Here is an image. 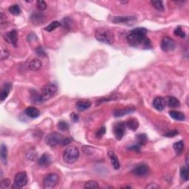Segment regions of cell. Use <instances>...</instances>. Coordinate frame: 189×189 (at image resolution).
Masks as SVG:
<instances>
[{
  "instance_id": "cell-1",
  "label": "cell",
  "mask_w": 189,
  "mask_h": 189,
  "mask_svg": "<svg viewBox=\"0 0 189 189\" xmlns=\"http://www.w3.org/2000/svg\"><path fill=\"white\" fill-rule=\"evenodd\" d=\"M148 30L144 27H137L130 31L127 36V41L132 47H138L142 45L144 39L146 38Z\"/></svg>"
},
{
  "instance_id": "cell-2",
  "label": "cell",
  "mask_w": 189,
  "mask_h": 189,
  "mask_svg": "<svg viewBox=\"0 0 189 189\" xmlns=\"http://www.w3.org/2000/svg\"><path fill=\"white\" fill-rule=\"evenodd\" d=\"M95 36L98 41L102 43L107 44V45H112L115 39L113 33L105 28H100L97 30Z\"/></svg>"
},
{
  "instance_id": "cell-3",
  "label": "cell",
  "mask_w": 189,
  "mask_h": 189,
  "mask_svg": "<svg viewBox=\"0 0 189 189\" xmlns=\"http://www.w3.org/2000/svg\"><path fill=\"white\" fill-rule=\"evenodd\" d=\"M79 150L76 146H69L67 147L64 152L63 159L65 162L69 164H72L76 162L79 157Z\"/></svg>"
},
{
  "instance_id": "cell-4",
  "label": "cell",
  "mask_w": 189,
  "mask_h": 189,
  "mask_svg": "<svg viewBox=\"0 0 189 189\" xmlns=\"http://www.w3.org/2000/svg\"><path fill=\"white\" fill-rule=\"evenodd\" d=\"M57 93V87L55 84H46L41 88V97L42 100L46 101L48 99L51 98L52 97Z\"/></svg>"
},
{
  "instance_id": "cell-5",
  "label": "cell",
  "mask_w": 189,
  "mask_h": 189,
  "mask_svg": "<svg viewBox=\"0 0 189 189\" xmlns=\"http://www.w3.org/2000/svg\"><path fill=\"white\" fill-rule=\"evenodd\" d=\"M63 139V136L60 133L52 132L49 134L47 136H46L45 141L47 146H50V147H55V146H58V144H61Z\"/></svg>"
},
{
  "instance_id": "cell-6",
  "label": "cell",
  "mask_w": 189,
  "mask_h": 189,
  "mask_svg": "<svg viewBox=\"0 0 189 189\" xmlns=\"http://www.w3.org/2000/svg\"><path fill=\"white\" fill-rule=\"evenodd\" d=\"M59 177L58 174L55 173H51L47 174L46 177L44 178L43 180V187L45 189H50L53 188L56 186L58 184Z\"/></svg>"
},
{
  "instance_id": "cell-7",
  "label": "cell",
  "mask_w": 189,
  "mask_h": 189,
  "mask_svg": "<svg viewBox=\"0 0 189 189\" xmlns=\"http://www.w3.org/2000/svg\"><path fill=\"white\" fill-rule=\"evenodd\" d=\"M27 183V176L25 171L17 173L14 179V185L13 187L16 188H22Z\"/></svg>"
},
{
  "instance_id": "cell-8",
  "label": "cell",
  "mask_w": 189,
  "mask_h": 189,
  "mask_svg": "<svg viewBox=\"0 0 189 189\" xmlns=\"http://www.w3.org/2000/svg\"><path fill=\"white\" fill-rule=\"evenodd\" d=\"M113 132L117 140H121L126 132V124L124 122H119L115 124L113 127Z\"/></svg>"
},
{
  "instance_id": "cell-9",
  "label": "cell",
  "mask_w": 189,
  "mask_h": 189,
  "mask_svg": "<svg viewBox=\"0 0 189 189\" xmlns=\"http://www.w3.org/2000/svg\"><path fill=\"white\" fill-rule=\"evenodd\" d=\"M161 49H163L164 52H169L174 49L176 47L175 42L172 38L168 36H166L163 38L162 41H161Z\"/></svg>"
},
{
  "instance_id": "cell-10",
  "label": "cell",
  "mask_w": 189,
  "mask_h": 189,
  "mask_svg": "<svg viewBox=\"0 0 189 189\" xmlns=\"http://www.w3.org/2000/svg\"><path fill=\"white\" fill-rule=\"evenodd\" d=\"M4 38L8 43L11 44V45L14 46V47H16V45H17L18 35L16 30H14L7 33H5L4 35Z\"/></svg>"
},
{
  "instance_id": "cell-11",
  "label": "cell",
  "mask_w": 189,
  "mask_h": 189,
  "mask_svg": "<svg viewBox=\"0 0 189 189\" xmlns=\"http://www.w3.org/2000/svg\"><path fill=\"white\" fill-rule=\"evenodd\" d=\"M148 171H149V168L145 164L139 165L135 167L132 171L133 174L137 177H146V175H148Z\"/></svg>"
},
{
  "instance_id": "cell-12",
  "label": "cell",
  "mask_w": 189,
  "mask_h": 189,
  "mask_svg": "<svg viewBox=\"0 0 189 189\" xmlns=\"http://www.w3.org/2000/svg\"><path fill=\"white\" fill-rule=\"evenodd\" d=\"M153 106L158 111H163L166 107V100L162 97H157L153 101Z\"/></svg>"
},
{
  "instance_id": "cell-13",
  "label": "cell",
  "mask_w": 189,
  "mask_h": 189,
  "mask_svg": "<svg viewBox=\"0 0 189 189\" xmlns=\"http://www.w3.org/2000/svg\"><path fill=\"white\" fill-rule=\"evenodd\" d=\"M165 100H166V104L168 107L177 108L180 106V102L175 97L168 96L166 98H165Z\"/></svg>"
},
{
  "instance_id": "cell-14",
  "label": "cell",
  "mask_w": 189,
  "mask_h": 189,
  "mask_svg": "<svg viewBox=\"0 0 189 189\" xmlns=\"http://www.w3.org/2000/svg\"><path fill=\"white\" fill-rule=\"evenodd\" d=\"M28 67L32 71H38L42 67V62L38 58H33L30 61Z\"/></svg>"
},
{
  "instance_id": "cell-15",
  "label": "cell",
  "mask_w": 189,
  "mask_h": 189,
  "mask_svg": "<svg viewBox=\"0 0 189 189\" xmlns=\"http://www.w3.org/2000/svg\"><path fill=\"white\" fill-rule=\"evenodd\" d=\"M25 114L30 118H36L40 115V112L36 107H27L25 110Z\"/></svg>"
},
{
  "instance_id": "cell-16",
  "label": "cell",
  "mask_w": 189,
  "mask_h": 189,
  "mask_svg": "<svg viewBox=\"0 0 189 189\" xmlns=\"http://www.w3.org/2000/svg\"><path fill=\"white\" fill-rule=\"evenodd\" d=\"M108 155H109V157L110 158V160H111L112 165L113 168L116 170L119 169L120 167V162H119V159L117 158V156L115 155V154L113 152L109 151L108 152Z\"/></svg>"
},
{
  "instance_id": "cell-17",
  "label": "cell",
  "mask_w": 189,
  "mask_h": 189,
  "mask_svg": "<svg viewBox=\"0 0 189 189\" xmlns=\"http://www.w3.org/2000/svg\"><path fill=\"white\" fill-rule=\"evenodd\" d=\"M12 85L10 83H7L5 84L3 87L2 89V93H1V101H4V100L8 98L9 93H10V89H11Z\"/></svg>"
},
{
  "instance_id": "cell-18",
  "label": "cell",
  "mask_w": 189,
  "mask_h": 189,
  "mask_svg": "<svg viewBox=\"0 0 189 189\" xmlns=\"http://www.w3.org/2000/svg\"><path fill=\"white\" fill-rule=\"evenodd\" d=\"M135 19V16H117L113 18L112 22L114 23H128Z\"/></svg>"
},
{
  "instance_id": "cell-19",
  "label": "cell",
  "mask_w": 189,
  "mask_h": 189,
  "mask_svg": "<svg viewBox=\"0 0 189 189\" xmlns=\"http://www.w3.org/2000/svg\"><path fill=\"white\" fill-rule=\"evenodd\" d=\"M92 105V103L89 100H78L76 103V108L79 111H84V110L89 109Z\"/></svg>"
},
{
  "instance_id": "cell-20",
  "label": "cell",
  "mask_w": 189,
  "mask_h": 189,
  "mask_svg": "<svg viewBox=\"0 0 189 189\" xmlns=\"http://www.w3.org/2000/svg\"><path fill=\"white\" fill-rule=\"evenodd\" d=\"M51 163V157L48 154H44L38 159V163L41 166H49Z\"/></svg>"
},
{
  "instance_id": "cell-21",
  "label": "cell",
  "mask_w": 189,
  "mask_h": 189,
  "mask_svg": "<svg viewBox=\"0 0 189 189\" xmlns=\"http://www.w3.org/2000/svg\"><path fill=\"white\" fill-rule=\"evenodd\" d=\"M170 116L175 120H179V121H183L185 119V115L181 112H177V111H171L169 112Z\"/></svg>"
},
{
  "instance_id": "cell-22",
  "label": "cell",
  "mask_w": 189,
  "mask_h": 189,
  "mask_svg": "<svg viewBox=\"0 0 189 189\" xmlns=\"http://www.w3.org/2000/svg\"><path fill=\"white\" fill-rule=\"evenodd\" d=\"M126 126L129 128V129L132 130V131H135L139 126V123L137 119L135 118H131L129 120L126 121Z\"/></svg>"
},
{
  "instance_id": "cell-23",
  "label": "cell",
  "mask_w": 189,
  "mask_h": 189,
  "mask_svg": "<svg viewBox=\"0 0 189 189\" xmlns=\"http://www.w3.org/2000/svg\"><path fill=\"white\" fill-rule=\"evenodd\" d=\"M0 157H1L2 161L5 165L7 164V157H8V149L6 146L4 144L1 145L0 148Z\"/></svg>"
},
{
  "instance_id": "cell-24",
  "label": "cell",
  "mask_w": 189,
  "mask_h": 189,
  "mask_svg": "<svg viewBox=\"0 0 189 189\" xmlns=\"http://www.w3.org/2000/svg\"><path fill=\"white\" fill-rule=\"evenodd\" d=\"M135 111L134 108H126L125 109H118L114 112V116L115 117H121L124 115H127V114L132 113V112Z\"/></svg>"
},
{
  "instance_id": "cell-25",
  "label": "cell",
  "mask_w": 189,
  "mask_h": 189,
  "mask_svg": "<svg viewBox=\"0 0 189 189\" xmlns=\"http://www.w3.org/2000/svg\"><path fill=\"white\" fill-rule=\"evenodd\" d=\"M173 148L177 155H181L182 152H183V149H184V143L182 140L178 141L173 145Z\"/></svg>"
},
{
  "instance_id": "cell-26",
  "label": "cell",
  "mask_w": 189,
  "mask_h": 189,
  "mask_svg": "<svg viewBox=\"0 0 189 189\" xmlns=\"http://www.w3.org/2000/svg\"><path fill=\"white\" fill-rule=\"evenodd\" d=\"M9 12L14 16H19L21 14L22 10L18 5H13L8 8Z\"/></svg>"
},
{
  "instance_id": "cell-27",
  "label": "cell",
  "mask_w": 189,
  "mask_h": 189,
  "mask_svg": "<svg viewBox=\"0 0 189 189\" xmlns=\"http://www.w3.org/2000/svg\"><path fill=\"white\" fill-rule=\"evenodd\" d=\"M61 25V23L59 22L58 21H54L53 22H51L48 26H47L45 28V30L46 31H47V32H51V31L56 30V28H58V27H59Z\"/></svg>"
},
{
  "instance_id": "cell-28",
  "label": "cell",
  "mask_w": 189,
  "mask_h": 189,
  "mask_svg": "<svg viewBox=\"0 0 189 189\" xmlns=\"http://www.w3.org/2000/svg\"><path fill=\"white\" fill-rule=\"evenodd\" d=\"M137 140L139 145H140V146H145L148 142L147 137L145 134H140V135H137Z\"/></svg>"
},
{
  "instance_id": "cell-29",
  "label": "cell",
  "mask_w": 189,
  "mask_h": 189,
  "mask_svg": "<svg viewBox=\"0 0 189 189\" xmlns=\"http://www.w3.org/2000/svg\"><path fill=\"white\" fill-rule=\"evenodd\" d=\"M84 188H99L98 183L95 180H89L85 183L84 186Z\"/></svg>"
},
{
  "instance_id": "cell-30",
  "label": "cell",
  "mask_w": 189,
  "mask_h": 189,
  "mask_svg": "<svg viewBox=\"0 0 189 189\" xmlns=\"http://www.w3.org/2000/svg\"><path fill=\"white\" fill-rule=\"evenodd\" d=\"M180 176L185 181L188 180L189 174H188V167H185V166L182 167V168H180Z\"/></svg>"
},
{
  "instance_id": "cell-31",
  "label": "cell",
  "mask_w": 189,
  "mask_h": 189,
  "mask_svg": "<svg viewBox=\"0 0 189 189\" xmlns=\"http://www.w3.org/2000/svg\"><path fill=\"white\" fill-rule=\"evenodd\" d=\"M151 3L159 11H163L164 10V6H163L162 1H152Z\"/></svg>"
},
{
  "instance_id": "cell-32",
  "label": "cell",
  "mask_w": 189,
  "mask_h": 189,
  "mask_svg": "<svg viewBox=\"0 0 189 189\" xmlns=\"http://www.w3.org/2000/svg\"><path fill=\"white\" fill-rule=\"evenodd\" d=\"M31 19H32L33 22L34 23L41 22H42V19H43V15L41 14H34L31 17Z\"/></svg>"
},
{
  "instance_id": "cell-33",
  "label": "cell",
  "mask_w": 189,
  "mask_h": 189,
  "mask_svg": "<svg viewBox=\"0 0 189 189\" xmlns=\"http://www.w3.org/2000/svg\"><path fill=\"white\" fill-rule=\"evenodd\" d=\"M174 35H176V36H179V37L180 38H185V36H186V33L182 30L181 27H177V28L175 29L174 31Z\"/></svg>"
},
{
  "instance_id": "cell-34",
  "label": "cell",
  "mask_w": 189,
  "mask_h": 189,
  "mask_svg": "<svg viewBox=\"0 0 189 189\" xmlns=\"http://www.w3.org/2000/svg\"><path fill=\"white\" fill-rule=\"evenodd\" d=\"M58 128L61 131H67L69 129V125L65 121H60L58 124Z\"/></svg>"
},
{
  "instance_id": "cell-35",
  "label": "cell",
  "mask_w": 189,
  "mask_h": 189,
  "mask_svg": "<svg viewBox=\"0 0 189 189\" xmlns=\"http://www.w3.org/2000/svg\"><path fill=\"white\" fill-rule=\"evenodd\" d=\"M36 5H37V8L40 11H42V10H45L46 8H47V5L46 4V2L45 1H42V0H40V1H38L37 3H36Z\"/></svg>"
},
{
  "instance_id": "cell-36",
  "label": "cell",
  "mask_w": 189,
  "mask_h": 189,
  "mask_svg": "<svg viewBox=\"0 0 189 189\" xmlns=\"http://www.w3.org/2000/svg\"><path fill=\"white\" fill-rule=\"evenodd\" d=\"M105 132H106V129L105 127L103 126V127L100 128V129L96 132V134H95V135H96V137H98V138H101V137L104 135Z\"/></svg>"
},
{
  "instance_id": "cell-37",
  "label": "cell",
  "mask_w": 189,
  "mask_h": 189,
  "mask_svg": "<svg viewBox=\"0 0 189 189\" xmlns=\"http://www.w3.org/2000/svg\"><path fill=\"white\" fill-rule=\"evenodd\" d=\"M10 179H8V178H5V179L2 180L0 186H1L2 188H8L9 185H10Z\"/></svg>"
},
{
  "instance_id": "cell-38",
  "label": "cell",
  "mask_w": 189,
  "mask_h": 189,
  "mask_svg": "<svg viewBox=\"0 0 189 189\" xmlns=\"http://www.w3.org/2000/svg\"><path fill=\"white\" fill-rule=\"evenodd\" d=\"M142 46L145 49H150L152 48V43L148 38H146L144 39V42H143Z\"/></svg>"
},
{
  "instance_id": "cell-39",
  "label": "cell",
  "mask_w": 189,
  "mask_h": 189,
  "mask_svg": "<svg viewBox=\"0 0 189 189\" xmlns=\"http://www.w3.org/2000/svg\"><path fill=\"white\" fill-rule=\"evenodd\" d=\"M9 56V52L7 49H2L1 51V60L7 59Z\"/></svg>"
},
{
  "instance_id": "cell-40",
  "label": "cell",
  "mask_w": 189,
  "mask_h": 189,
  "mask_svg": "<svg viewBox=\"0 0 189 189\" xmlns=\"http://www.w3.org/2000/svg\"><path fill=\"white\" fill-rule=\"evenodd\" d=\"M178 131H177V130H171V131L168 132H167L166 134H165V136L166 137H175L176 135H178Z\"/></svg>"
},
{
  "instance_id": "cell-41",
  "label": "cell",
  "mask_w": 189,
  "mask_h": 189,
  "mask_svg": "<svg viewBox=\"0 0 189 189\" xmlns=\"http://www.w3.org/2000/svg\"><path fill=\"white\" fill-rule=\"evenodd\" d=\"M36 54L40 56H46V53L45 52V50H44V49L42 48V47H38V48L36 49Z\"/></svg>"
},
{
  "instance_id": "cell-42",
  "label": "cell",
  "mask_w": 189,
  "mask_h": 189,
  "mask_svg": "<svg viewBox=\"0 0 189 189\" xmlns=\"http://www.w3.org/2000/svg\"><path fill=\"white\" fill-rule=\"evenodd\" d=\"M71 141H72V139L70 138H65L63 139V140L61 141V144L62 146H66V145H68L71 143Z\"/></svg>"
},
{
  "instance_id": "cell-43",
  "label": "cell",
  "mask_w": 189,
  "mask_h": 189,
  "mask_svg": "<svg viewBox=\"0 0 189 189\" xmlns=\"http://www.w3.org/2000/svg\"><path fill=\"white\" fill-rule=\"evenodd\" d=\"M71 118H72V120L74 121V122H78V121L79 120V116L76 113H73L72 115H71Z\"/></svg>"
},
{
  "instance_id": "cell-44",
  "label": "cell",
  "mask_w": 189,
  "mask_h": 189,
  "mask_svg": "<svg viewBox=\"0 0 189 189\" xmlns=\"http://www.w3.org/2000/svg\"><path fill=\"white\" fill-rule=\"evenodd\" d=\"M146 188H159V186L156 183H150L149 185L146 186Z\"/></svg>"
},
{
  "instance_id": "cell-45",
  "label": "cell",
  "mask_w": 189,
  "mask_h": 189,
  "mask_svg": "<svg viewBox=\"0 0 189 189\" xmlns=\"http://www.w3.org/2000/svg\"><path fill=\"white\" fill-rule=\"evenodd\" d=\"M140 147H139L138 146H132V147L130 148V149H132V150H135V151H137L139 152L140 151Z\"/></svg>"
}]
</instances>
